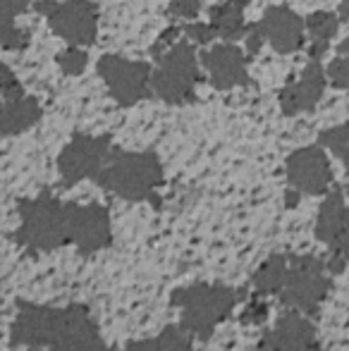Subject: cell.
Instances as JSON below:
<instances>
[{"instance_id":"33","label":"cell","mask_w":349,"mask_h":351,"mask_svg":"<svg viewBox=\"0 0 349 351\" xmlns=\"http://www.w3.org/2000/svg\"><path fill=\"white\" fill-rule=\"evenodd\" d=\"M337 53H349V36L340 43V46H337Z\"/></svg>"},{"instance_id":"17","label":"cell","mask_w":349,"mask_h":351,"mask_svg":"<svg viewBox=\"0 0 349 351\" xmlns=\"http://www.w3.org/2000/svg\"><path fill=\"white\" fill-rule=\"evenodd\" d=\"M316 349V330L306 315L292 313L282 315L273 330L263 335L261 351H313Z\"/></svg>"},{"instance_id":"27","label":"cell","mask_w":349,"mask_h":351,"mask_svg":"<svg viewBox=\"0 0 349 351\" xmlns=\"http://www.w3.org/2000/svg\"><path fill=\"white\" fill-rule=\"evenodd\" d=\"M182 34L186 36V41H194L196 46H208L210 41L218 38L208 22H186L182 27Z\"/></svg>"},{"instance_id":"5","label":"cell","mask_w":349,"mask_h":351,"mask_svg":"<svg viewBox=\"0 0 349 351\" xmlns=\"http://www.w3.org/2000/svg\"><path fill=\"white\" fill-rule=\"evenodd\" d=\"M326 270L328 265L318 258H289L287 278L280 289L282 304L306 318L316 315L330 291Z\"/></svg>"},{"instance_id":"21","label":"cell","mask_w":349,"mask_h":351,"mask_svg":"<svg viewBox=\"0 0 349 351\" xmlns=\"http://www.w3.org/2000/svg\"><path fill=\"white\" fill-rule=\"evenodd\" d=\"M304 22H306L309 29V58L311 60H321L328 53L330 41L335 38L337 29H340V14L328 12V10H316Z\"/></svg>"},{"instance_id":"9","label":"cell","mask_w":349,"mask_h":351,"mask_svg":"<svg viewBox=\"0 0 349 351\" xmlns=\"http://www.w3.org/2000/svg\"><path fill=\"white\" fill-rule=\"evenodd\" d=\"M316 237L330 249L328 273H340L349 261V206L340 189L328 191L316 220Z\"/></svg>"},{"instance_id":"10","label":"cell","mask_w":349,"mask_h":351,"mask_svg":"<svg viewBox=\"0 0 349 351\" xmlns=\"http://www.w3.org/2000/svg\"><path fill=\"white\" fill-rule=\"evenodd\" d=\"M287 182L297 194L321 196L328 194L333 184V167L323 146H304L297 148L285 162Z\"/></svg>"},{"instance_id":"13","label":"cell","mask_w":349,"mask_h":351,"mask_svg":"<svg viewBox=\"0 0 349 351\" xmlns=\"http://www.w3.org/2000/svg\"><path fill=\"white\" fill-rule=\"evenodd\" d=\"M201 65L206 67L210 86L218 91H230V88L249 84V56L232 41L215 43L213 48L201 53Z\"/></svg>"},{"instance_id":"19","label":"cell","mask_w":349,"mask_h":351,"mask_svg":"<svg viewBox=\"0 0 349 351\" xmlns=\"http://www.w3.org/2000/svg\"><path fill=\"white\" fill-rule=\"evenodd\" d=\"M252 0H223L208 10V24L213 27L215 36L223 41H239L247 36V24H244V12H247Z\"/></svg>"},{"instance_id":"4","label":"cell","mask_w":349,"mask_h":351,"mask_svg":"<svg viewBox=\"0 0 349 351\" xmlns=\"http://www.w3.org/2000/svg\"><path fill=\"white\" fill-rule=\"evenodd\" d=\"M158 67L151 74V91L168 106H182L196 98L201 82L199 58L189 41H177L158 58Z\"/></svg>"},{"instance_id":"6","label":"cell","mask_w":349,"mask_h":351,"mask_svg":"<svg viewBox=\"0 0 349 351\" xmlns=\"http://www.w3.org/2000/svg\"><path fill=\"white\" fill-rule=\"evenodd\" d=\"M34 10L48 19L53 34L70 46H91L98 36V8L91 0H36Z\"/></svg>"},{"instance_id":"20","label":"cell","mask_w":349,"mask_h":351,"mask_svg":"<svg viewBox=\"0 0 349 351\" xmlns=\"http://www.w3.org/2000/svg\"><path fill=\"white\" fill-rule=\"evenodd\" d=\"M32 0H0V48L24 51L32 41V32L14 24V19L29 10Z\"/></svg>"},{"instance_id":"26","label":"cell","mask_w":349,"mask_h":351,"mask_svg":"<svg viewBox=\"0 0 349 351\" xmlns=\"http://www.w3.org/2000/svg\"><path fill=\"white\" fill-rule=\"evenodd\" d=\"M326 74H328V82L335 88H340V91L349 88V53H337L335 60L328 65Z\"/></svg>"},{"instance_id":"2","label":"cell","mask_w":349,"mask_h":351,"mask_svg":"<svg viewBox=\"0 0 349 351\" xmlns=\"http://www.w3.org/2000/svg\"><path fill=\"white\" fill-rule=\"evenodd\" d=\"M19 244L36 251H51L70 241V204L46 194L19 204Z\"/></svg>"},{"instance_id":"7","label":"cell","mask_w":349,"mask_h":351,"mask_svg":"<svg viewBox=\"0 0 349 351\" xmlns=\"http://www.w3.org/2000/svg\"><path fill=\"white\" fill-rule=\"evenodd\" d=\"M101 79L106 82L112 101L122 108H132L136 103L154 96L151 91V74L154 67L144 60H127L115 53H108L96 65Z\"/></svg>"},{"instance_id":"25","label":"cell","mask_w":349,"mask_h":351,"mask_svg":"<svg viewBox=\"0 0 349 351\" xmlns=\"http://www.w3.org/2000/svg\"><path fill=\"white\" fill-rule=\"evenodd\" d=\"M58 67H60L62 74H67V77H77V74H82L86 70L88 65V56L86 51L82 46H70L67 51L58 53Z\"/></svg>"},{"instance_id":"18","label":"cell","mask_w":349,"mask_h":351,"mask_svg":"<svg viewBox=\"0 0 349 351\" xmlns=\"http://www.w3.org/2000/svg\"><path fill=\"white\" fill-rule=\"evenodd\" d=\"M41 106L34 96L22 98H8L0 103V134L14 136L22 132L32 130L41 122Z\"/></svg>"},{"instance_id":"3","label":"cell","mask_w":349,"mask_h":351,"mask_svg":"<svg viewBox=\"0 0 349 351\" xmlns=\"http://www.w3.org/2000/svg\"><path fill=\"white\" fill-rule=\"evenodd\" d=\"M173 304L180 308L186 335L206 339L237 304V291L223 285H191L175 291Z\"/></svg>"},{"instance_id":"15","label":"cell","mask_w":349,"mask_h":351,"mask_svg":"<svg viewBox=\"0 0 349 351\" xmlns=\"http://www.w3.org/2000/svg\"><path fill=\"white\" fill-rule=\"evenodd\" d=\"M328 74L323 70L321 60H311L309 58V65L302 70V77L297 82H289L287 86L280 88L278 101L280 110L287 117H294L299 112H309L318 106V101L326 93Z\"/></svg>"},{"instance_id":"16","label":"cell","mask_w":349,"mask_h":351,"mask_svg":"<svg viewBox=\"0 0 349 351\" xmlns=\"http://www.w3.org/2000/svg\"><path fill=\"white\" fill-rule=\"evenodd\" d=\"M58 311L36 304H22L12 323V342L27 349L46 351L56 337Z\"/></svg>"},{"instance_id":"29","label":"cell","mask_w":349,"mask_h":351,"mask_svg":"<svg viewBox=\"0 0 349 351\" xmlns=\"http://www.w3.org/2000/svg\"><path fill=\"white\" fill-rule=\"evenodd\" d=\"M180 34H182V27H177V24H170L168 29H165L163 34H160L158 38H156V43L151 46V56L158 60L160 56H163L165 51H168L170 46H175L177 43V38H180Z\"/></svg>"},{"instance_id":"11","label":"cell","mask_w":349,"mask_h":351,"mask_svg":"<svg viewBox=\"0 0 349 351\" xmlns=\"http://www.w3.org/2000/svg\"><path fill=\"white\" fill-rule=\"evenodd\" d=\"M252 29L280 56H292V53L302 51L304 41H306L304 36L306 22L287 5H270L263 17L256 24H252Z\"/></svg>"},{"instance_id":"1","label":"cell","mask_w":349,"mask_h":351,"mask_svg":"<svg viewBox=\"0 0 349 351\" xmlns=\"http://www.w3.org/2000/svg\"><path fill=\"white\" fill-rule=\"evenodd\" d=\"M93 182L125 201H149L163 184V165L151 151H115L112 148Z\"/></svg>"},{"instance_id":"12","label":"cell","mask_w":349,"mask_h":351,"mask_svg":"<svg viewBox=\"0 0 349 351\" xmlns=\"http://www.w3.org/2000/svg\"><path fill=\"white\" fill-rule=\"evenodd\" d=\"M46 351H108L93 318L82 306L58 311L56 337Z\"/></svg>"},{"instance_id":"14","label":"cell","mask_w":349,"mask_h":351,"mask_svg":"<svg viewBox=\"0 0 349 351\" xmlns=\"http://www.w3.org/2000/svg\"><path fill=\"white\" fill-rule=\"evenodd\" d=\"M110 239V215L103 206L70 204V241H75L82 254L106 249Z\"/></svg>"},{"instance_id":"28","label":"cell","mask_w":349,"mask_h":351,"mask_svg":"<svg viewBox=\"0 0 349 351\" xmlns=\"http://www.w3.org/2000/svg\"><path fill=\"white\" fill-rule=\"evenodd\" d=\"M0 96L8 101V98H22L24 86L19 84L17 74L10 70L5 62H0Z\"/></svg>"},{"instance_id":"8","label":"cell","mask_w":349,"mask_h":351,"mask_svg":"<svg viewBox=\"0 0 349 351\" xmlns=\"http://www.w3.org/2000/svg\"><path fill=\"white\" fill-rule=\"evenodd\" d=\"M110 151L112 141L108 134H75L58 156V170H60L62 182L72 186L82 180H88V177L93 180V175L108 160Z\"/></svg>"},{"instance_id":"24","label":"cell","mask_w":349,"mask_h":351,"mask_svg":"<svg viewBox=\"0 0 349 351\" xmlns=\"http://www.w3.org/2000/svg\"><path fill=\"white\" fill-rule=\"evenodd\" d=\"M318 146L328 148L333 156H337L345 165H349V122L323 130L318 134Z\"/></svg>"},{"instance_id":"31","label":"cell","mask_w":349,"mask_h":351,"mask_svg":"<svg viewBox=\"0 0 349 351\" xmlns=\"http://www.w3.org/2000/svg\"><path fill=\"white\" fill-rule=\"evenodd\" d=\"M268 318V304H265L263 296H254L252 304L247 306V313H244V320L247 323H263Z\"/></svg>"},{"instance_id":"23","label":"cell","mask_w":349,"mask_h":351,"mask_svg":"<svg viewBox=\"0 0 349 351\" xmlns=\"http://www.w3.org/2000/svg\"><path fill=\"white\" fill-rule=\"evenodd\" d=\"M125 351H194L191 339L186 337L182 330L168 328L154 339H144V342L130 344Z\"/></svg>"},{"instance_id":"32","label":"cell","mask_w":349,"mask_h":351,"mask_svg":"<svg viewBox=\"0 0 349 351\" xmlns=\"http://www.w3.org/2000/svg\"><path fill=\"white\" fill-rule=\"evenodd\" d=\"M337 14H340L342 22H349V0H342V3H340V12H337Z\"/></svg>"},{"instance_id":"22","label":"cell","mask_w":349,"mask_h":351,"mask_svg":"<svg viewBox=\"0 0 349 351\" xmlns=\"http://www.w3.org/2000/svg\"><path fill=\"white\" fill-rule=\"evenodd\" d=\"M287 270H289V258L285 256H273L268 258L261 268L254 273L252 285L256 289L258 296H268V294H280L285 285V278H287Z\"/></svg>"},{"instance_id":"30","label":"cell","mask_w":349,"mask_h":351,"mask_svg":"<svg viewBox=\"0 0 349 351\" xmlns=\"http://www.w3.org/2000/svg\"><path fill=\"white\" fill-rule=\"evenodd\" d=\"M201 10V0H170L168 12L180 19H196Z\"/></svg>"}]
</instances>
